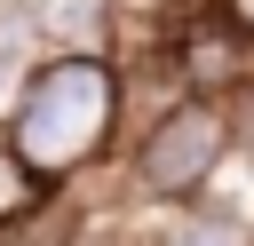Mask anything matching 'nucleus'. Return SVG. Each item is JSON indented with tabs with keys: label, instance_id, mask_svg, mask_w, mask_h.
<instances>
[{
	"label": "nucleus",
	"instance_id": "nucleus-2",
	"mask_svg": "<svg viewBox=\"0 0 254 246\" xmlns=\"http://www.w3.org/2000/svg\"><path fill=\"white\" fill-rule=\"evenodd\" d=\"M222 159H230V103L167 95L151 119H135L127 167H119V198H127V214L190 206V198H206L222 183Z\"/></svg>",
	"mask_w": 254,
	"mask_h": 246
},
{
	"label": "nucleus",
	"instance_id": "nucleus-1",
	"mask_svg": "<svg viewBox=\"0 0 254 246\" xmlns=\"http://www.w3.org/2000/svg\"><path fill=\"white\" fill-rule=\"evenodd\" d=\"M119 135H127V79L111 56H32L16 71L0 143L16 151L40 198H64L71 183H87L119 151Z\"/></svg>",
	"mask_w": 254,
	"mask_h": 246
},
{
	"label": "nucleus",
	"instance_id": "nucleus-6",
	"mask_svg": "<svg viewBox=\"0 0 254 246\" xmlns=\"http://www.w3.org/2000/svg\"><path fill=\"white\" fill-rule=\"evenodd\" d=\"M79 246H135V230H79Z\"/></svg>",
	"mask_w": 254,
	"mask_h": 246
},
{
	"label": "nucleus",
	"instance_id": "nucleus-4",
	"mask_svg": "<svg viewBox=\"0 0 254 246\" xmlns=\"http://www.w3.org/2000/svg\"><path fill=\"white\" fill-rule=\"evenodd\" d=\"M40 206H48V198L32 190V175H24V167H16V151L0 143V230H8V222H24V214H40Z\"/></svg>",
	"mask_w": 254,
	"mask_h": 246
},
{
	"label": "nucleus",
	"instance_id": "nucleus-3",
	"mask_svg": "<svg viewBox=\"0 0 254 246\" xmlns=\"http://www.w3.org/2000/svg\"><path fill=\"white\" fill-rule=\"evenodd\" d=\"M135 246H254V222H246L222 190H206V198H190V206H151V214H135Z\"/></svg>",
	"mask_w": 254,
	"mask_h": 246
},
{
	"label": "nucleus",
	"instance_id": "nucleus-5",
	"mask_svg": "<svg viewBox=\"0 0 254 246\" xmlns=\"http://www.w3.org/2000/svg\"><path fill=\"white\" fill-rule=\"evenodd\" d=\"M230 159H246V167H254V79L230 95Z\"/></svg>",
	"mask_w": 254,
	"mask_h": 246
}]
</instances>
